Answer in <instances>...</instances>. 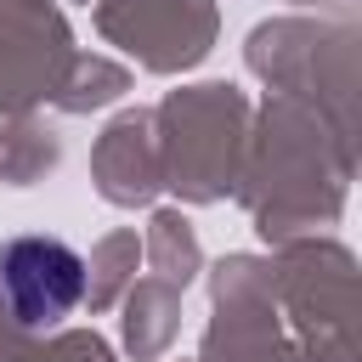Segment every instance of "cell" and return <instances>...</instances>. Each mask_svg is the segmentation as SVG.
<instances>
[{"label": "cell", "mask_w": 362, "mask_h": 362, "mask_svg": "<svg viewBox=\"0 0 362 362\" xmlns=\"http://www.w3.org/2000/svg\"><path fill=\"white\" fill-rule=\"evenodd\" d=\"M79 294H85V266L68 243L17 238L0 249V300L23 328H45L68 317Z\"/></svg>", "instance_id": "1"}]
</instances>
